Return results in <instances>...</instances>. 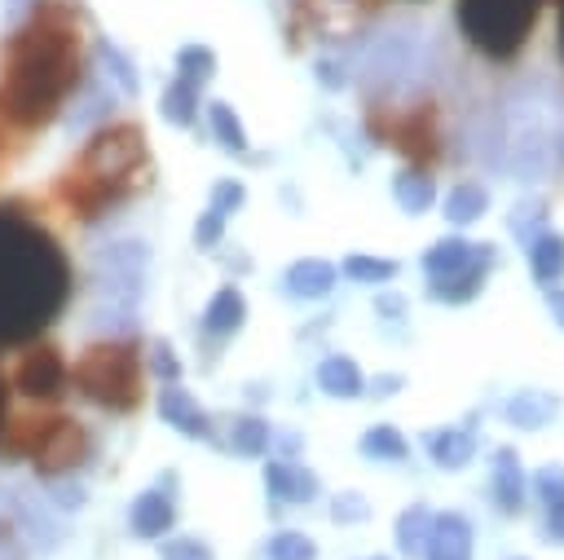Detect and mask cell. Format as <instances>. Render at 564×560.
Instances as JSON below:
<instances>
[{"mask_svg": "<svg viewBox=\"0 0 564 560\" xmlns=\"http://www.w3.org/2000/svg\"><path fill=\"white\" fill-rule=\"evenodd\" d=\"M317 79H322L326 88H339V84H344V79H339V66H335V62H322V66H317Z\"/></svg>", "mask_w": 564, "mask_h": 560, "instance_id": "7bdbcfd3", "label": "cell"}, {"mask_svg": "<svg viewBox=\"0 0 564 560\" xmlns=\"http://www.w3.org/2000/svg\"><path fill=\"white\" fill-rule=\"evenodd\" d=\"M225 220H229V216H220V212L207 207V212L198 216V225H194V243H198L203 251H212V247L225 238Z\"/></svg>", "mask_w": 564, "mask_h": 560, "instance_id": "e575fe53", "label": "cell"}, {"mask_svg": "<svg viewBox=\"0 0 564 560\" xmlns=\"http://www.w3.org/2000/svg\"><path fill=\"white\" fill-rule=\"evenodd\" d=\"M317 388L326 392V397H357L361 388H366V375L357 370V362H348V357H326L322 366H317Z\"/></svg>", "mask_w": 564, "mask_h": 560, "instance_id": "ac0fdd59", "label": "cell"}, {"mask_svg": "<svg viewBox=\"0 0 564 560\" xmlns=\"http://www.w3.org/2000/svg\"><path fill=\"white\" fill-rule=\"evenodd\" d=\"M330 516H335V520H361V516H370V507H366V498H357V494H335Z\"/></svg>", "mask_w": 564, "mask_h": 560, "instance_id": "f35d334b", "label": "cell"}, {"mask_svg": "<svg viewBox=\"0 0 564 560\" xmlns=\"http://www.w3.org/2000/svg\"><path fill=\"white\" fill-rule=\"evenodd\" d=\"M485 273L489 269H463V273H449V278H432V295L445 300V304H463V300L480 295Z\"/></svg>", "mask_w": 564, "mask_h": 560, "instance_id": "484cf974", "label": "cell"}, {"mask_svg": "<svg viewBox=\"0 0 564 560\" xmlns=\"http://www.w3.org/2000/svg\"><path fill=\"white\" fill-rule=\"evenodd\" d=\"M397 388H401V375H379V379H375V392H379V397H388V392H397Z\"/></svg>", "mask_w": 564, "mask_h": 560, "instance_id": "f6af8a7d", "label": "cell"}, {"mask_svg": "<svg viewBox=\"0 0 564 560\" xmlns=\"http://www.w3.org/2000/svg\"><path fill=\"white\" fill-rule=\"evenodd\" d=\"M229 445H234L238 454H260V450L269 445V423H264L260 414H242V419H234V437H229Z\"/></svg>", "mask_w": 564, "mask_h": 560, "instance_id": "f546056e", "label": "cell"}, {"mask_svg": "<svg viewBox=\"0 0 564 560\" xmlns=\"http://www.w3.org/2000/svg\"><path fill=\"white\" fill-rule=\"evenodd\" d=\"M529 265H533V278L538 282H555L564 273V238L560 234H538L529 238Z\"/></svg>", "mask_w": 564, "mask_h": 560, "instance_id": "44dd1931", "label": "cell"}, {"mask_svg": "<svg viewBox=\"0 0 564 560\" xmlns=\"http://www.w3.org/2000/svg\"><path fill=\"white\" fill-rule=\"evenodd\" d=\"M212 71H216V53H212V49H203V44H185V49L176 53V79H185V84L198 88Z\"/></svg>", "mask_w": 564, "mask_h": 560, "instance_id": "f1b7e54d", "label": "cell"}, {"mask_svg": "<svg viewBox=\"0 0 564 560\" xmlns=\"http://www.w3.org/2000/svg\"><path fill=\"white\" fill-rule=\"evenodd\" d=\"M264 481H269V494L278 498V503H308L313 494H317V476L308 472V467H300V463H269V472H264Z\"/></svg>", "mask_w": 564, "mask_h": 560, "instance_id": "4fadbf2b", "label": "cell"}, {"mask_svg": "<svg viewBox=\"0 0 564 560\" xmlns=\"http://www.w3.org/2000/svg\"><path fill=\"white\" fill-rule=\"evenodd\" d=\"M282 282H286V291L300 295V300H322V295H330V287H335V265H330V260H295Z\"/></svg>", "mask_w": 564, "mask_h": 560, "instance_id": "9a60e30c", "label": "cell"}, {"mask_svg": "<svg viewBox=\"0 0 564 560\" xmlns=\"http://www.w3.org/2000/svg\"><path fill=\"white\" fill-rule=\"evenodd\" d=\"M344 273H348V278H357V282H388V278H397V260L348 256V260H344Z\"/></svg>", "mask_w": 564, "mask_h": 560, "instance_id": "d6a6232c", "label": "cell"}, {"mask_svg": "<svg viewBox=\"0 0 564 560\" xmlns=\"http://www.w3.org/2000/svg\"><path fill=\"white\" fill-rule=\"evenodd\" d=\"M494 503L507 516H516L524 507V472H520V459H516L511 445H502L498 459H494Z\"/></svg>", "mask_w": 564, "mask_h": 560, "instance_id": "5bb4252c", "label": "cell"}, {"mask_svg": "<svg viewBox=\"0 0 564 560\" xmlns=\"http://www.w3.org/2000/svg\"><path fill=\"white\" fill-rule=\"evenodd\" d=\"M159 414H163V423H172V428L185 432V437H207V432H212V428H207V423H212L207 410H203L185 388H176V384L159 392Z\"/></svg>", "mask_w": 564, "mask_h": 560, "instance_id": "8fae6325", "label": "cell"}, {"mask_svg": "<svg viewBox=\"0 0 564 560\" xmlns=\"http://www.w3.org/2000/svg\"><path fill=\"white\" fill-rule=\"evenodd\" d=\"M375 137L392 141L410 159H432L436 154V128H432V106H414L405 115H392L388 128H375Z\"/></svg>", "mask_w": 564, "mask_h": 560, "instance_id": "ba28073f", "label": "cell"}, {"mask_svg": "<svg viewBox=\"0 0 564 560\" xmlns=\"http://www.w3.org/2000/svg\"><path fill=\"white\" fill-rule=\"evenodd\" d=\"M145 362H150V366H154V370H159L163 379H176V375H181V362L172 357V348H167L163 340H154V344H150V353H145Z\"/></svg>", "mask_w": 564, "mask_h": 560, "instance_id": "74e56055", "label": "cell"}, {"mask_svg": "<svg viewBox=\"0 0 564 560\" xmlns=\"http://www.w3.org/2000/svg\"><path fill=\"white\" fill-rule=\"evenodd\" d=\"M533 494L546 503V507H560L564 503V467H542L533 476Z\"/></svg>", "mask_w": 564, "mask_h": 560, "instance_id": "836d02e7", "label": "cell"}, {"mask_svg": "<svg viewBox=\"0 0 564 560\" xmlns=\"http://www.w3.org/2000/svg\"><path fill=\"white\" fill-rule=\"evenodd\" d=\"M141 379H145V353L137 340L88 344L84 357L75 362V388L106 410H137Z\"/></svg>", "mask_w": 564, "mask_h": 560, "instance_id": "277c9868", "label": "cell"}, {"mask_svg": "<svg viewBox=\"0 0 564 560\" xmlns=\"http://www.w3.org/2000/svg\"><path fill=\"white\" fill-rule=\"evenodd\" d=\"M70 291V269L57 243L0 207V340H26L57 317Z\"/></svg>", "mask_w": 564, "mask_h": 560, "instance_id": "7a4b0ae2", "label": "cell"}, {"mask_svg": "<svg viewBox=\"0 0 564 560\" xmlns=\"http://www.w3.org/2000/svg\"><path fill=\"white\" fill-rule=\"evenodd\" d=\"M427 450H432L436 467H445V472L467 467L471 454H476V432H471V428H445V432H432Z\"/></svg>", "mask_w": 564, "mask_h": 560, "instance_id": "e0dca14e", "label": "cell"}, {"mask_svg": "<svg viewBox=\"0 0 564 560\" xmlns=\"http://www.w3.org/2000/svg\"><path fill=\"white\" fill-rule=\"evenodd\" d=\"M375 309H379V313H388V317H401V313H405V300H401V295H379V300H375Z\"/></svg>", "mask_w": 564, "mask_h": 560, "instance_id": "b9f144b4", "label": "cell"}, {"mask_svg": "<svg viewBox=\"0 0 564 560\" xmlns=\"http://www.w3.org/2000/svg\"><path fill=\"white\" fill-rule=\"evenodd\" d=\"M423 556L427 560H471V520L463 511H436Z\"/></svg>", "mask_w": 564, "mask_h": 560, "instance_id": "30bf717a", "label": "cell"}, {"mask_svg": "<svg viewBox=\"0 0 564 560\" xmlns=\"http://www.w3.org/2000/svg\"><path fill=\"white\" fill-rule=\"evenodd\" d=\"M145 181H150L145 132L137 123H106L93 132V141L79 150L70 172L57 181V198L70 207V216L93 220L106 207L137 194Z\"/></svg>", "mask_w": 564, "mask_h": 560, "instance_id": "3957f363", "label": "cell"}, {"mask_svg": "<svg viewBox=\"0 0 564 560\" xmlns=\"http://www.w3.org/2000/svg\"><path fill=\"white\" fill-rule=\"evenodd\" d=\"M242 198H247V190H242L238 181H216V185H212V212H220V216L238 212Z\"/></svg>", "mask_w": 564, "mask_h": 560, "instance_id": "d590c367", "label": "cell"}, {"mask_svg": "<svg viewBox=\"0 0 564 560\" xmlns=\"http://www.w3.org/2000/svg\"><path fill=\"white\" fill-rule=\"evenodd\" d=\"M489 212V194H485V185H476V181H458L454 190H449V198H445V216L454 220V225H471V220H480Z\"/></svg>", "mask_w": 564, "mask_h": 560, "instance_id": "ffe728a7", "label": "cell"}, {"mask_svg": "<svg viewBox=\"0 0 564 560\" xmlns=\"http://www.w3.org/2000/svg\"><path fill=\"white\" fill-rule=\"evenodd\" d=\"M555 410H560V401H555L551 392H538V388L516 392V397L507 401V419H511L516 428H546V423L555 419Z\"/></svg>", "mask_w": 564, "mask_h": 560, "instance_id": "d6986e66", "label": "cell"}, {"mask_svg": "<svg viewBox=\"0 0 564 560\" xmlns=\"http://www.w3.org/2000/svg\"><path fill=\"white\" fill-rule=\"evenodd\" d=\"M546 538H551V542H564V503L551 507V516H546Z\"/></svg>", "mask_w": 564, "mask_h": 560, "instance_id": "60d3db41", "label": "cell"}, {"mask_svg": "<svg viewBox=\"0 0 564 560\" xmlns=\"http://www.w3.org/2000/svg\"><path fill=\"white\" fill-rule=\"evenodd\" d=\"M494 265V247L485 243H467V238H441L427 247L423 256V269L427 278H449V273H463V269H489Z\"/></svg>", "mask_w": 564, "mask_h": 560, "instance_id": "9c48e42d", "label": "cell"}, {"mask_svg": "<svg viewBox=\"0 0 564 560\" xmlns=\"http://www.w3.org/2000/svg\"><path fill=\"white\" fill-rule=\"evenodd\" d=\"M546 309H551L555 326H564V291H551V295H546Z\"/></svg>", "mask_w": 564, "mask_h": 560, "instance_id": "ee69618b", "label": "cell"}, {"mask_svg": "<svg viewBox=\"0 0 564 560\" xmlns=\"http://www.w3.org/2000/svg\"><path fill=\"white\" fill-rule=\"evenodd\" d=\"M84 454H88V432L75 423V419H62V414H53L48 419V428H44V437H40V445L31 450V463H35V472L40 476H62V472H70V467H79L84 463Z\"/></svg>", "mask_w": 564, "mask_h": 560, "instance_id": "8992f818", "label": "cell"}, {"mask_svg": "<svg viewBox=\"0 0 564 560\" xmlns=\"http://www.w3.org/2000/svg\"><path fill=\"white\" fill-rule=\"evenodd\" d=\"M128 520H132L137 538H163L172 529V520H176V507H172V498L163 489H145V494H137Z\"/></svg>", "mask_w": 564, "mask_h": 560, "instance_id": "7c38bea8", "label": "cell"}, {"mask_svg": "<svg viewBox=\"0 0 564 560\" xmlns=\"http://www.w3.org/2000/svg\"><path fill=\"white\" fill-rule=\"evenodd\" d=\"M361 450H366L370 459H392V463H401V459L410 454L405 437H401L392 423H379V428H370V432L361 437Z\"/></svg>", "mask_w": 564, "mask_h": 560, "instance_id": "83f0119b", "label": "cell"}, {"mask_svg": "<svg viewBox=\"0 0 564 560\" xmlns=\"http://www.w3.org/2000/svg\"><path fill=\"white\" fill-rule=\"evenodd\" d=\"M62 384H66V362H62V353L53 344H40V348L22 353V362L13 370V388L18 392H26L35 401H48V397L62 392Z\"/></svg>", "mask_w": 564, "mask_h": 560, "instance_id": "52a82bcc", "label": "cell"}, {"mask_svg": "<svg viewBox=\"0 0 564 560\" xmlns=\"http://www.w3.org/2000/svg\"><path fill=\"white\" fill-rule=\"evenodd\" d=\"M53 503L57 507H84V489L79 485H57L53 489Z\"/></svg>", "mask_w": 564, "mask_h": 560, "instance_id": "ab89813d", "label": "cell"}, {"mask_svg": "<svg viewBox=\"0 0 564 560\" xmlns=\"http://www.w3.org/2000/svg\"><path fill=\"white\" fill-rule=\"evenodd\" d=\"M163 560H216V556H212V547L198 542V538H172V542L163 547Z\"/></svg>", "mask_w": 564, "mask_h": 560, "instance_id": "8d00e7d4", "label": "cell"}, {"mask_svg": "<svg viewBox=\"0 0 564 560\" xmlns=\"http://www.w3.org/2000/svg\"><path fill=\"white\" fill-rule=\"evenodd\" d=\"M110 106H115V93H110V88H101V84H88V88H84V106L70 115V128H88L93 119L110 115Z\"/></svg>", "mask_w": 564, "mask_h": 560, "instance_id": "1f68e13d", "label": "cell"}, {"mask_svg": "<svg viewBox=\"0 0 564 560\" xmlns=\"http://www.w3.org/2000/svg\"><path fill=\"white\" fill-rule=\"evenodd\" d=\"M0 419H4V388H0Z\"/></svg>", "mask_w": 564, "mask_h": 560, "instance_id": "7dc6e473", "label": "cell"}, {"mask_svg": "<svg viewBox=\"0 0 564 560\" xmlns=\"http://www.w3.org/2000/svg\"><path fill=\"white\" fill-rule=\"evenodd\" d=\"M79 88V18L57 0H35L9 35L0 62V119L13 132L44 128Z\"/></svg>", "mask_w": 564, "mask_h": 560, "instance_id": "6da1fadb", "label": "cell"}, {"mask_svg": "<svg viewBox=\"0 0 564 560\" xmlns=\"http://www.w3.org/2000/svg\"><path fill=\"white\" fill-rule=\"evenodd\" d=\"M427 529H432V511H427L423 503L405 507V511L397 516V547H401V556H423Z\"/></svg>", "mask_w": 564, "mask_h": 560, "instance_id": "603a6c76", "label": "cell"}, {"mask_svg": "<svg viewBox=\"0 0 564 560\" xmlns=\"http://www.w3.org/2000/svg\"><path fill=\"white\" fill-rule=\"evenodd\" d=\"M560 53H564V0H560Z\"/></svg>", "mask_w": 564, "mask_h": 560, "instance_id": "bcb514c9", "label": "cell"}, {"mask_svg": "<svg viewBox=\"0 0 564 560\" xmlns=\"http://www.w3.org/2000/svg\"><path fill=\"white\" fill-rule=\"evenodd\" d=\"M313 556H317L313 538H304L295 529H282L269 538V560H313Z\"/></svg>", "mask_w": 564, "mask_h": 560, "instance_id": "4dcf8cb0", "label": "cell"}, {"mask_svg": "<svg viewBox=\"0 0 564 560\" xmlns=\"http://www.w3.org/2000/svg\"><path fill=\"white\" fill-rule=\"evenodd\" d=\"M542 0H458V26L485 57H516L538 22Z\"/></svg>", "mask_w": 564, "mask_h": 560, "instance_id": "5b68a950", "label": "cell"}, {"mask_svg": "<svg viewBox=\"0 0 564 560\" xmlns=\"http://www.w3.org/2000/svg\"><path fill=\"white\" fill-rule=\"evenodd\" d=\"M432 194H436V185H432V176H427V172H419V168H410V172L392 176V198H397V203H401V212H410V216L427 212Z\"/></svg>", "mask_w": 564, "mask_h": 560, "instance_id": "7402d4cb", "label": "cell"}, {"mask_svg": "<svg viewBox=\"0 0 564 560\" xmlns=\"http://www.w3.org/2000/svg\"><path fill=\"white\" fill-rule=\"evenodd\" d=\"M97 57H101L106 75L115 79V88H119L123 97H137V88H141V84H137V71H132V62L123 57V49H115L110 40H101V44H97Z\"/></svg>", "mask_w": 564, "mask_h": 560, "instance_id": "4316f807", "label": "cell"}, {"mask_svg": "<svg viewBox=\"0 0 564 560\" xmlns=\"http://www.w3.org/2000/svg\"><path fill=\"white\" fill-rule=\"evenodd\" d=\"M194 115H198V88H194V84H185V79H172V84H167V93H163V119H167V123L189 128V123H194Z\"/></svg>", "mask_w": 564, "mask_h": 560, "instance_id": "d4e9b609", "label": "cell"}, {"mask_svg": "<svg viewBox=\"0 0 564 560\" xmlns=\"http://www.w3.org/2000/svg\"><path fill=\"white\" fill-rule=\"evenodd\" d=\"M207 115H212V137H216L229 154H247V132H242L234 106H229V101H212Z\"/></svg>", "mask_w": 564, "mask_h": 560, "instance_id": "cb8c5ba5", "label": "cell"}, {"mask_svg": "<svg viewBox=\"0 0 564 560\" xmlns=\"http://www.w3.org/2000/svg\"><path fill=\"white\" fill-rule=\"evenodd\" d=\"M242 317H247V300H242L238 287H220V291L207 300V309H203V326H207L212 335H234V331L242 326Z\"/></svg>", "mask_w": 564, "mask_h": 560, "instance_id": "2e32d148", "label": "cell"}]
</instances>
